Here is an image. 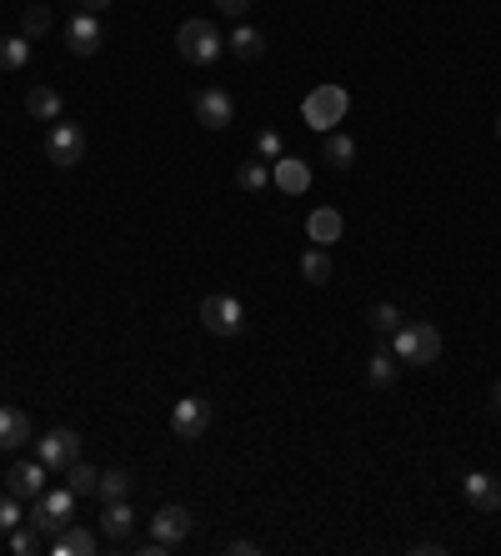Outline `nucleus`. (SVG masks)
<instances>
[{
  "instance_id": "nucleus-35",
  "label": "nucleus",
  "mask_w": 501,
  "mask_h": 556,
  "mask_svg": "<svg viewBox=\"0 0 501 556\" xmlns=\"http://www.w3.org/2000/svg\"><path fill=\"white\" fill-rule=\"evenodd\" d=\"M226 551H241V556H256V551H261V546H256V541H231V546H226Z\"/></svg>"
},
{
  "instance_id": "nucleus-28",
  "label": "nucleus",
  "mask_w": 501,
  "mask_h": 556,
  "mask_svg": "<svg viewBox=\"0 0 501 556\" xmlns=\"http://www.w3.org/2000/svg\"><path fill=\"white\" fill-rule=\"evenodd\" d=\"M236 186H241V191H266V186H271L266 161H256V156H251V161H241V166H236Z\"/></svg>"
},
{
  "instance_id": "nucleus-17",
  "label": "nucleus",
  "mask_w": 501,
  "mask_h": 556,
  "mask_svg": "<svg viewBox=\"0 0 501 556\" xmlns=\"http://www.w3.org/2000/svg\"><path fill=\"white\" fill-rule=\"evenodd\" d=\"M306 236H311L316 246H326V251H331V246L341 241V216H336L331 206H321V211H311V221H306Z\"/></svg>"
},
{
  "instance_id": "nucleus-32",
  "label": "nucleus",
  "mask_w": 501,
  "mask_h": 556,
  "mask_svg": "<svg viewBox=\"0 0 501 556\" xmlns=\"http://www.w3.org/2000/svg\"><path fill=\"white\" fill-rule=\"evenodd\" d=\"M21 521H26V511H21V496L0 491V531H16Z\"/></svg>"
},
{
  "instance_id": "nucleus-23",
  "label": "nucleus",
  "mask_w": 501,
  "mask_h": 556,
  "mask_svg": "<svg viewBox=\"0 0 501 556\" xmlns=\"http://www.w3.org/2000/svg\"><path fill=\"white\" fill-rule=\"evenodd\" d=\"M366 381H371L376 391H391V386H396V351H376V356L366 361Z\"/></svg>"
},
{
  "instance_id": "nucleus-16",
  "label": "nucleus",
  "mask_w": 501,
  "mask_h": 556,
  "mask_svg": "<svg viewBox=\"0 0 501 556\" xmlns=\"http://www.w3.org/2000/svg\"><path fill=\"white\" fill-rule=\"evenodd\" d=\"M101 531H106L111 541H131V531H136V511H131V501H106V511H101Z\"/></svg>"
},
{
  "instance_id": "nucleus-9",
  "label": "nucleus",
  "mask_w": 501,
  "mask_h": 556,
  "mask_svg": "<svg viewBox=\"0 0 501 556\" xmlns=\"http://www.w3.org/2000/svg\"><path fill=\"white\" fill-rule=\"evenodd\" d=\"M41 461H46L51 471H66L71 461H81V436H76L71 426L46 431V436H41Z\"/></svg>"
},
{
  "instance_id": "nucleus-37",
  "label": "nucleus",
  "mask_w": 501,
  "mask_h": 556,
  "mask_svg": "<svg viewBox=\"0 0 501 556\" xmlns=\"http://www.w3.org/2000/svg\"><path fill=\"white\" fill-rule=\"evenodd\" d=\"M491 411H501V381L491 386Z\"/></svg>"
},
{
  "instance_id": "nucleus-29",
  "label": "nucleus",
  "mask_w": 501,
  "mask_h": 556,
  "mask_svg": "<svg viewBox=\"0 0 501 556\" xmlns=\"http://www.w3.org/2000/svg\"><path fill=\"white\" fill-rule=\"evenodd\" d=\"M286 156V141H281V131L276 126H266V131H256V161H281Z\"/></svg>"
},
{
  "instance_id": "nucleus-27",
  "label": "nucleus",
  "mask_w": 501,
  "mask_h": 556,
  "mask_svg": "<svg viewBox=\"0 0 501 556\" xmlns=\"http://www.w3.org/2000/svg\"><path fill=\"white\" fill-rule=\"evenodd\" d=\"M31 61V41L26 36H6L0 41V71H21Z\"/></svg>"
},
{
  "instance_id": "nucleus-4",
  "label": "nucleus",
  "mask_w": 501,
  "mask_h": 556,
  "mask_svg": "<svg viewBox=\"0 0 501 556\" xmlns=\"http://www.w3.org/2000/svg\"><path fill=\"white\" fill-rule=\"evenodd\" d=\"M71 506H76V496H71L66 486L41 491V496H36V511H31V526H36L46 541H56V536L71 526Z\"/></svg>"
},
{
  "instance_id": "nucleus-11",
  "label": "nucleus",
  "mask_w": 501,
  "mask_h": 556,
  "mask_svg": "<svg viewBox=\"0 0 501 556\" xmlns=\"http://www.w3.org/2000/svg\"><path fill=\"white\" fill-rule=\"evenodd\" d=\"M196 121H201L206 131H226V126L236 121L231 96H226V91H216V86H211V91H201V96H196Z\"/></svg>"
},
{
  "instance_id": "nucleus-38",
  "label": "nucleus",
  "mask_w": 501,
  "mask_h": 556,
  "mask_svg": "<svg viewBox=\"0 0 501 556\" xmlns=\"http://www.w3.org/2000/svg\"><path fill=\"white\" fill-rule=\"evenodd\" d=\"M496 136H501V121H496Z\"/></svg>"
},
{
  "instance_id": "nucleus-19",
  "label": "nucleus",
  "mask_w": 501,
  "mask_h": 556,
  "mask_svg": "<svg viewBox=\"0 0 501 556\" xmlns=\"http://www.w3.org/2000/svg\"><path fill=\"white\" fill-rule=\"evenodd\" d=\"M61 91L56 86H31V96H26V111L36 116V121H61Z\"/></svg>"
},
{
  "instance_id": "nucleus-1",
  "label": "nucleus",
  "mask_w": 501,
  "mask_h": 556,
  "mask_svg": "<svg viewBox=\"0 0 501 556\" xmlns=\"http://www.w3.org/2000/svg\"><path fill=\"white\" fill-rule=\"evenodd\" d=\"M391 351L396 361H411V366H431L441 356V331L431 321H401V331L391 336Z\"/></svg>"
},
{
  "instance_id": "nucleus-2",
  "label": "nucleus",
  "mask_w": 501,
  "mask_h": 556,
  "mask_svg": "<svg viewBox=\"0 0 501 556\" xmlns=\"http://www.w3.org/2000/svg\"><path fill=\"white\" fill-rule=\"evenodd\" d=\"M346 106H351V96H346L341 86H316V91L301 101V121L326 136V131H336V126L346 121Z\"/></svg>"
},
{
  "instance_id": "nucleus-33",
  "label": "nucleus",
  "mask_w": 501,
  "mask_h": 556,
  "mask_svg": "<svg viewBox=\"0 0 501 556\" xmlns=\"http://www.w3.org/2000/svg\"><path fill=\"white\" fill-rule=\"evenodd\" d=\"M216 11H221V16H236V21H241V16L251 11V0H216Z\"/></svg>"
},
{
  "instance_id": "nucleus-7",
  "label": "nucleus",
  "mask_w": 501,
  "mask_h": 556,
  "mask_svg": "<svg viewBox=\"0 0 501 556\" xmlns=\"http://www.w3.org/2000/svg\"><path fill=\"white\" fill-rule=\"evenodd\" d=\"M206 426H211V401H201V396H181V401L171 406V431H176L181 441H201Z\"/></svg>"
},
{
  "instance_id": "nucleus-21",
  "label": "nucleus",
  "mask_w": 501,
  "mask_h": 556,
  "mask_svg": "<svg viewBox=\"0 0 501 556\" xmlns=\"http://www.w3.org/2000/svg\"><path fill=\"white\" fill-rule=\"evenodd\" d=\"M96 496H101V501H131V471H126V466H111V471H101V481H96Z\"/></svg>"
},
{
  "instance_id": "nucleus-18",
  "label": "nucleus",
  "mask_w": 501,
  "mask_h": 556,
  "mask_svg": "<svg viewBox=\"0 0 501 556\" xmlns=\"http://www.w3.org/2000/svg\"><path fill=\"white\" fill-rule=\"evenodd\" d=\"M91 551H96V536H91L86 526H76V521L51 541V556H91Z\"/></svg>"
},
{
  "instance_id": "nucleus-13",
  "label": "nucleus",
  "mask_w": 501,
  "mask_h": 556,
  "mask_svg": "<svg viewBox=\"0 0 501 556\" xmlns=\"http://www.w3.org/2000/svg\"><path fill=\"white\" fill-rule=\"evenodd\" d=\"M271 181H276L286 196H301V191H311V166H306L301 156H291V151H286V156L271 166Z\"/></svg>"
},
{
  "instance_id": "nucleus-20",
  "label": "nucleus",
  "mask_w": 501,
  "mask_h": 556,
  "mask_svg": "<svg viewBox=\"0 0 501 556\" xmlns=\"http://www.w3.org/2000/svg\"><path fill=\"white\" fill-rule=\"evenodd\" d=\"M321 151H326V161H331L336 171H351V166H356V141H351V136H341V131H326Z\"/></svg>"
},
{
  "instance_id": "nucleus-10",
  "label": "nucleus",
  "mask_w": 501,
  "mask_h": 556,
  "mask_svg": "<svg viewBox=\"0 0 501 556\" xmlns=\"http://www.w3.org/2000/svg\"><path fill=\"white\" fill-rule=\"evenodd\" d=\"M191 526H196V516L186 511V506H161L156 516H151V536L171 551V546H181L186 536H191Z\"/></svg>"
},
{
  "instance_id": "nucleus-24",
  "label": "nucleus",
  "mask_w": 501,
  "mask_h": 556,
  "mask_svg": "<svg viewBox=\"0 0 501 556\" xmlns=\"http://www.w3.org/2000/svg\"><path fill=\"white\" fill-rule=\"evenodd\" d=\"M96 481H101V471L96 466H86V461H71L66 466V491L81 501V496H96Z\"/></svg>"
},
{
  "instance_id": "nucleus-25",
  "label": "nucleus",
  "mask_w": 501,
  "mask_h": 556,
  "mask_svg": "<svg viewBox=\"0 0 501 556\" xmlns=\"http://www.w3.org/2000/svg\"><path fill=\"white\" fill-rule=\"evenodd\" d=\"M301 276H306L311 286H326V281H331V251H326V246H311V251L301 256Z\"/></svg>"
},
{
  "instance_id": "nucleus-6",
  "label": "nucleus",
  "mask_w": 501,
  "mask_h": 556,
  "mask_svg": "<svg viewBox=\"0 0 501 556\" xmlns=\"http://www.w3.org/2000/svg\"><path fill=\"white\" fill-rule=\"evenodd\" d=\"M46 156H51V166H81L86 161V131L71 121H56L46 136Z\"/></svg>"
},
{
  "instance_id": "nucleus-3",
  "label": "nucleus",
  "mask_w": 501,
  "mask_h": 556,
  "mask_svg": "<svg viewBox=\"0 0 501 556\" xmlns=\"http://www.w3.org/2000/svg\"><path fill=\"white\" fill-rule=\"evenodd\" d=\"M176 51H181L191 66H211V61L226 51V41H221V31H216L211 21H186V26L176 31Z\"/></svg>"
},
{
  "instance_id": "nucleus-8",
  "label": "nucleus",
  "mask_w": 501,
  "mask_h": 556,
  "mask_svg": "<svg viewBox=\"0 0 501 556\" xmlns=\"http://www.w3.org/2000/svg\"><path fill=\"white\" fill-rule=\"evenodd\" d=\"M46 476H51V466L36 456V461H11V471H6V491L11 496H21V501H36L41 491H46Z\"/></svg>"
},
{
  "instance_id": "nucleus-36",
  "label": "nucleus",
  "mask_w": 501,
  "mask_h": 556,
  "mask_svg": "<svg viewBox=\"0 0 501 556\" xmlns=\"http://www.w3.org/2000/svg\"><path fill=\"white\" fill-rule=\"evenodd\" d=\"M106 6H111V0H81V11H91V16H101Z\"/></svg>"
},
{
  "instance_id": "nucleus-31",
  "label": "nucleus",
  "mask_w": 501,
  "mask_h": 556,
  "mask_svg": "<svg viewBox=\"0 0 501 556\" xmlns=\"http://www.w3.org/2000/svg\"><path fill=\"white\" fill-rule=\"evenodd\" d=\"M51 21H56V16H51V6H31V11L21 16V36H26V41H36V36H46V31H51Z\"/></svg>"
},
{
  "instance_id": "nucleus-15",
  "label": "nucleus",
  "mask_w": 501,
  "mask_h": 556,
  "mask_svg": "<svg viewBox=\"0 0 501 556\" xmlns=\"http://www.w3.org/2000/svg\"><path fill=\"white\" fill-rule=\"evenodd\" d=\"M31 441V416L16 406H0V451H16Z\"/></svg>"
},
{
  "instance_id": "nucleus-5",
  "label": "nucleus",
  "mask_w": 501,
  "mask_h": 556,
  "mask_svg": "<svg viewBox=\"0 0 501 556\" xmlns=\"http://www.w3.org/2000/svg\"><path fill=\"white\" fill-rule=\"evenodd\" d=\"M201 321H206V331L211 336H241V326H246V306L236 301V296H206L201 301Z\"/></svg>"
},
{
  "instance_id": "nucleus-14",
  "label": "nucleus",
  "mask_w": 501,
  "mask_h": 556,
  "mask_svg": "<svg viewBox=\"0 0 501 556\" xmlns=\"http://www.w3.org/2000/svg\"><path fill=\"white\" fill-rule=\"evenodd\" d=\"M66 46H71L76 56H96V51H101V21H96L91 11H81V16L66 26Z\"/></svg>"
},
{
  "instance_id": "nucleus-26",
  "label": "nucleus",
  "mask_w": 501,
  "mask_h": 556,
  "mask_svg": "<svg viewBox=\"0 0 501 556\" xmlns=\"http://www.w3.org/2000/svg\"><path fill=\"white\" fill-rule=\"evenodd\" d=\"M366 321H371V331H381V336H396L401 331V311L391 306V301H371V311H366Z\"/></svg>"
},
{
  "instance_id": "nucleus-34",
  "label": "nucleus",
  "mask_w": 501,
  "mask_h": 556,
  "mask_svg": "<svg viewBox=\"0 0 501 556\" xmlns=\"http://www.w3.org/2000/svg\"><path fill=\"white\" fill-rule=\"evenodd\" d=\"M411 551H416V556H441V551H446V546H441V541H416V546H411Z\"/></svg>"
},
{
  "instance_id": "nucleus-30",
  "label": "nucleus",
  "mask_w": 501,
  "mask_h": 556,
  "mask_svg": "<svg viewBox=\"0 0 501 556\" xmlns=\"http://www.w3.org/2000/svg\"><path fill=\"white\" fill-rule=\"evenodd\" d=\"M41 546H46V536H41L31 521H21V526L11 531V551H16V556H36Z\"/></svg>"
},
{
  "instance_id": "nucleus-22",
  "label": "nucleus",
  "mask_w": 501,
  "mask_h": 556,
  "mask_svg": "<svg viewBox=\"0 0 501 556\" xmlns=\"http://www.w3.org/2000/svg\"><path fill=\"white\" fill-rule=\"evenodd\" d=\"M226 46H231V56H236V61H261V51H266V36H261L256 26H241V31H236Z\"/></svg>"
},
{
  "instance_id": "nucleus-12",
  "label": "nucleus",
  "mask_w": 501,
  "mask_h": 556,
  "mask_svg": "<svg viewBox=\"0 0 501 556\" xmlns=\"http://www.w3.org/2000/svg\"><path fill=\"white\" fill-rule=\"evenodd\" d=\"M461 496H466L476 511H486V516L501 511V481L486 476V471H466V476H461Z\"/></svg>"
}]
</instances>
